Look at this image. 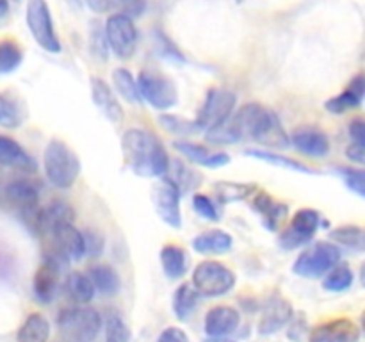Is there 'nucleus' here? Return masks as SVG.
<instances>
[{
    "mask_svg": "<svg viewBox=\"0 0 365 342\" xmlns=\"http://www.w3.org/2000/svg\"><path fill=\"white\" fill-rule=\"evenodd\" d=\"M360 328L351 319H331L319 324L310 333V342H359Z\"/></svg>",
    "mask_w": 365,
    "mask_h": 342,
    "instance_id": "f3484780",
    "label": "nucleus"
},
{
    "mask_svg": "<svg viewBox=\"0 0 365 342\" xmlns=\"http://www.w3.org/2000/svg\"><path fill=\"white\" fill-rule=\"evenodd\" d=\"M43 170L50 184L57 189H70L81 175V160L66 142L52 139L43 153Z\"/></svg>",
    "mask_w": 365,
    "mask_h": 342,
    "instance_id": "7ed1b4c3",
    "label": "nucleus"
},
{
    "mask_svg": "<svg viewBox=\"0 0 365 342\" xmlns=\"http://www.w3.org/2000/svg\"><path fill=\"white\" fill-rule=\"evenodd\" d=\"M217 198L223 203L241 202V200L252 198L257 192L255 184H234V182H220L214 187Z\"/></svg>",
    "mask_w": 365,
    "mask_h": 342,
    "instance_id": "c9c22d12",
    "label": "nucleus"
},
{
    "mask_svg": "<svg viewBox=\"0 0 365 342\" xmlns=\"http://www.w3.org/2000/svg\"><path fill=\"white\" fill-rule=\"evenodd\" d=\"M341 173L344 177L346 185L353 192L365 198V170H342Z\"/></svg>",
    "mask_w": 365,
    "mask_h": 342,
    "instance_id": "37998d69",
    "label": "nucleus"
},
{
    "mask_svg": "<svg viewBox=\"0 0 365 342\" xmlns=\"http://www.w3.org/2000/svg\"><path fill=\"white\" fill-rule=\"evenodd\" d=\"M9 14V0H0V20Z\"/></svg>",
    "mask_w": 365,
    "mask_h": 342,
    "instance_id": "864d4df0",
    "label": "nucleus"
},
{
    "mask_svg": "<svg viewBox=\"0 0 365 342\" xmlns=\"http://www.w3.org/2000/svg\"><path fill=\"white\" fill-rule=\"evenodd\" d=\"M160 264L170 280H178L185 274L189 264L187 252L177 244H166L160 249Z\"/></svg>",
    "mask_w": 365,
    "mask_h": 342,
    "instance_id": "cd10ccee",
    "label": "nucleus"
},
{
    "mask_svg": "<svg viewBox=\"0 0 365 342\" xmlns=\"http://www.w3.org/2000/svg\"><path fill=\"white\" fill-rule=\"evenodd\" d=\"M121 7V14H127L128 18H138L145 13L146 2L145 0H118Z\"/></svg>",
    "mask_w": 365,
    "mask_h": 342,
    "instance_id": "49530a36",
    "label": "nucleus"
},
{
    "mask_svg": "<svg viewBox=\"0 0 365 342\" xmlns=\"http://www.w3.org/2000/svg\"><path fill=\"white\" fill-rule=\"evenodd\" d=\"M362 330H364V333H365V312L362 314Z\"/></svg>",
    "mask_w": 365,
    "mask_h": 342,
    "instance_id": "4d7b16f0",
    "label": "nucleus"
},
{
    "mask_svg": "<svg viewBox=\"0 0 365 342\" xmlns=\"http://www.w3.org/2000/svg\"><path fill=\"white\" fill-rule=\"evenodd\" d=\"M157 38H159V45L163 46V53L168 57V59H175V61H178V63H182V61H184V56L178 52L177 46H175L173 43H171L170 39L163 34V32L160 31L157 32Z\"/></svg>",
    "mask_w": 365,
    "mask_h": 342,
    "instance_id": "8fccbe9b",
    "label": "nucleus"
},
{
    "mask_svg": "<svg viewBox=\"0 0 365 342\" xmlns=\"http://www.w3.org/2000/svg\"><path fill=\"white\" fill-rule=\"evenodd\" d=\"M113 84L116 88V91L127 100L128 103H139L141 102V93H139L138 81L134 78V75L130 73L125 68H118L113 73Z\"/></svg>",
    "mask_w": 365,
    "mask_h": 342,
    "instance_id": "f704fd0d",
    "label": "nucleus"
},
{
    "mask_svg": "<svg viewBox=\"0 0 365 342\" xmlns=\"http://www.w3.org/2000/svg\"><path fill=\"white\" fill-rule=\"evenodd\" d=\"M339 262H341V248L334 242L319 241L299 253L298 259L294 260L292 271L298 276L312 280V278L327 276Z\"/></svg>",
    "mask_w": 365,
    "mask_h": 342,
    "instance_id": "20e7f679",
    "label": "nucleus"
},
{
    "mask_svg": "<svg viewBox=\"0 0 365 342\" xmlns=\"http://www.w3.org/2000/svg\"><path fill=\"white\" fill-rule=\"evenodd\" d=\"M106 36L110 50L120 59H130L138 48V28L127 14H113L106 21Z\"/></svg>",
    "mask_w": 365,
    "mask_h": 342,
    "instance_id": "9d476101",
    "label": "nucleus"
},
{
    "mask_svg": "<svg viewBox=\"0 0 365 342\" xmlns=\"http://www.w3.org/2000/svg\"><path fill=\"white\" fill-rule=\"evenodd\" d=\"M139 93L141 98L146 100L153 109L168 110L177 105L178 91L177 86L166 75H160L157 71L145 70L138 77Z\"/></svg>",
    "mask_w": 365,
    "mask_h": 342,
    "instance_id": "6e6552de",
    "label": "nucleus"
},
{
    "mask_svg": "<svg viewBox=\"0 0 365 342\" xmlns=\"http://www.w3.org/2000/svg\"><path fill=\"white\" fill-rule=\"evenodd\" d=\"M209 342H234V341H230V338H227V337H221V338H212V337H210Z\"/></svg>",
    "mask_w": 365,
    "mask_h": 342,
    "instance_id": "6e6d98bb",
    "label": "nucleus"
},
{
    "mask_svg": "<svg viewBox=\"0 0 365 342\" xmlns=\"http://www.w3.org/2000/svg\"><path fill=\"white\" fill-rule=\"evenodd\" d=\"M48 319L43 314H31L16 333V342H48L50 338Z\"/></svg>",
    "mask_w": 365,
    "mask_h": 342,
    "instance_id": "c85d7f7f",
    "label": "nucleus"
},
{
    "mask_svg": "<svg viewBox=\"0 0 365 342\" xmlns=\"http://www.w3.org/2000/svg\"><path fill=\"white\" fill-rule=\"evenodd\" d=\"M59 267L61 262L53 256H45V260L39 264L34 280H32V291L39 303L48 305L56 298L59 291Z\"/></svg>",
    "mask_w": 365,
    "mask_h": 342,
    "instance_id": "2eb2a0df",
    "label": "nucleus"
},
{
    "mask_svg": "<svg viewBox=\"0 0 365 342\" xmlns=\"http://www.w3.org/2000/svg\"><path fill=\"white\" fill-rule=\"evenodd\" d=\"M192 285L202 296L220 298L234 289L235 274L217 260H203L192 271Z\"/></svg>",
    "mask_w": 365,
    "mask_h": 342,
    "instance_id": "423d86ee",
    "label": "nucleus"
},
{
    "mask_svg": "<svg viewBox=\"0 0 365 342\" xmlns=\"http://www.w3.org/2000/svg\"><path fill=\"white\" fill-rule=\"evenodd\" d=\"M84 2L95 13H107L113 7V0H84Z\"/></svg>",
    "mask_w": 365,
    "mask_h": 342,
    "instance_id": "603ef678",
    "label": "nucleus"
},
{
    "mask_svg": "<svg viewBox=\"0 0 365 342\" xmlns=\"http://www.w3.org/2000/svg\"><path fill=\"white\" fill-rule=\"evenodd\" d=\"M330 239L353 252H365V228L362 227H355V224L339 227L331 232Z\"/></svg>",
    "mask_w": 365,
    "mask_h": 342,
    "instance_id": "72a5a7b5",
    "label": "nucleus"
},
{
    "mask_svg": "<svg viewBox=\"0 0 365 342\" xmlns=\"http://www.w3.org/2000/svg\"><path fill=\"white\" fill-rule=\"evenodd\" d=\"M360 284H362V287L365 289V262L362 264V267H360Z\"/></svg>",
    "mask_w": 365,
    "mask_h": 342,
    "instance_id": "5fc2aeb1",
    "label": "nucleus"
},
{
    "mask_svg": "<svg viewBox=\"0 0 365 342\" xmlns=\"http://www.w3.org/2000/svg\"><path fill=\"white\" fill-rule=\"evenodd\" d=\"M106 342H130V331L121 317L113 316L107 319Z\"/></svg>",
    "mask_w": 365,
    "mask_h": 342,
    "instance_id": "ea45409f",
    "label": "nucleus"
},
{
    "mask_svg": "<svg viewBox=\"0 0 365 342\" xmlns=\"http://www.w3.org/2000/svg\"><path fill=\"white\" fill-rule=\"evenodd\" d=\"M180 196L182 192L166 178L159 182L155 189H153V207H155V212L159 214V217L168 227L175 228V230L182 228Z\"/></svg>",
    "mask_w": 365,
    "mask_h": 342,
    "instance_id": "4468645a",
    "label": "nucleus"
},
{
    "mask_svg": "<svg viewBox=\"0 0 365 342\" xmlns=\"http://www.w3.org/2000/svg\"><path fill=\"white\" fill-rule=\"evenodd\" d=\"M91 96L95 105L98 107L100 113L113 123H120L123 120V107L114 96L113 89L103 78H91Z\"/></svg>",
    "mask_w": 365,
    "mask_h": 342,
    "instance_id": "b1692460",
    "label": "nucleus"
},
{
    "mask_svg": "<svg viewBox=\"0 0 365 342\" xmlns=\"http://www.w3.org/2000/svg\"><path fill=\"white\" fill-rule=\"evenodd\" d=\"M27 118L24 102L11 91H0V127L14 128L21 127V123Z\"/></svg>",
    "mask_w": 365,
    "mask_h": 342,
    "instance_id": "a878e982",
    "label": "nucleus"
},
{
    "mask_svg": "<svg viewBox=\"0 0 365 342\" xmlns=\"http://www.w3.org/2000/svg\"><path fill=\"white\" fill-rule=\"evenodd\" d=\"M66 294L77 305H88L95 298L96 287L93 284L91 276L84 273H71L66 278Z\"/></svg>",
    "mask_w": 365,
    "mask_h": 342,
    "instance_id": "c756f323",
    "label": "nucleus"
},
{
    "mask_svg": "<svg viewBox=\"0 0 365 342\" xmlns=\"http://www.w3.org/2000/svg\"><path fill=\"white\" fill-rule=\"evenodd\" d=\"M353 271L348 264H341L339 262L330 273L324 276L323 280V287L330 292H342L348 291L353 284Z\"/></svg>",
    "mask_w": 365,
    "mask_h": 342,
    "instance_id": "58836bf2",
    "label": "nucleus"
},
{
    "mask_svg": "<svg viewBox=\"0 0 365 342\" xmlns=\"http://www.w3.org/2000/svg\"><path fill=\"white\" fill-rule=\"evenodd\" d=\"M160 123L166 130L175 132V134H195V132L200 130V125L196 121L182 120V118L171 116V114L160 116Z\"/></svg>",
    "mask_w": 365,
    "mask_h": 342,
    "instance_id": "a19ab883",
    "label": "nucleus"
},
{
    "mask_svg": "<svg viewBox=\"0 0 365 342\" xmlns=\"http://www.w3.org/2000/svg\"><path fill=\"white\" fill-rule=\"evenodd\" d=\"M239 323H241V316L237 310L228 305H217L207 312L205 331L212 338L228 337L237 330Z\"/></svg>",
    "mask_w": 365,
    "mask_h": 342,
    "instance_id": "aec40b11",
    "label": "nucleus"
},
{
    "mask_svg": "<svg viewBox=\"0 0 365 342\" xmlns=\"http://www.w3.org/2000/svg\"><path fill=\"white\" fill-rule=\"evenodd\" d=\"M252 207L259 212L264 227L271 232H277L287 219L289 207L282 202H274L267 192H255L252 196Z\"/></svg>",
    "mask_w": 365,
    "mask_h": 342,
    "instance_id": "4be33fe9",
    "label": "nucleus"
},
{
    "mask_svg": "<svg viewBox=\"0 0 365 342\" xmlns=\"http://www.w3.org/2000/svg\"><path fill=\"white\" fill-rule=\"evenodd\" d=\"M52 241V253L46 256H53L61 262H78L86 256V239L84 232L78 230L73 223H64L57 227L48 235Z\"/></svg>",
    "mask_w": 365,
    "mask_h": 342,
    "instance_id": "f8f14e48",
    "label": "nucleus"
},
{
    "mask_svg": "<svg viewBox=\"0 0 365 342\" xmlns=\"http://www.w3.org/2000/svg\"><path fill=\"white\" fill-rule=\"evenodd\" d=\"M246 155L253 157V159L264 160V162L274 164V166H280L284 170H291V171H299V173H316L312 167L305 166L303 162H298V160H292L289 157H282L278 153H271L266 152V150H246Z\"/></svg>",
    "mask_w": 365,
    "mask_h": 342,
    "instance_id": "4c0bfd02",
    "label": "nucleus"
},
{
    "mask_svg": "<svg viewBox=\"0 0 365 342\" xmlns=\"http://www.w3.org/2000/svg\"><path fill=\"white\" fill-rule=\"evenodd\" d=\"M228 121L239 141L250 138L273 148H285L289 145V135L277 114L260 103H246L235 110Z\"/></svg>",
    "mask_w": 365,
    "mask_h": 342,
    "instance_id": "f03ea898",
    "label": "nucleus"
},
{
    "mask_svg": "<svg viewBox=\"0 0 365 342\" xmlns=\"http://www.w3.org/2000/svg\"><path fill=\"white\" fill-rule=\"evenodd\" d=\"M84 239H86V256L95 259V256L102 255L103 244H106V242H103L102 234H98L96 230H86Z\"/></svg>",
    "mask_w": 365,
    "mask_h": 342,
    "instance_id": "a18cd8bd",
    "label": "nucleus"
},
{
    "mask_svg": "<svg viewBox=\"0 0 365 342\" xmlns=\"http://www.w3.org/2000/svg\"><path fill=\"white\" fill-rule=\"evenodd\" d=\"M109 41H107V36H106V28H100V27H93L91 31V50L96 57H100L102 61L107 59V53H109Z\"/></svg>",
    "mask_w": 365,
    "mask_h": 342,
    "instance_id": "c03bdc74",
    "label": "nucleus"
},
{
    "mask_svg": "<svg viewBox=\"0 0 365 342\" xmlns=\"http://www.w3.org/2000/svg\"><path fill=\"white\" fill-rule=\"evenodd\" d=\"M192 209L196 210L198 216H202L207 221H220V212H217L216 205H214L212 198L207 195H195L192 198Z\"/></svg>",
    "mask_w": 365,
    "mask_h": 342,
    "instance_id": "79ce46f5",
    "label": "nucleus"
},
{
    "mask_svg": "<svg viewBox=\"0 0 365 342\" xmlns=\"http://www.w3.org/2000/svg\"><path fill=\"white\" fill-rule=\"evenodd\" d=\"M321 214L314 209H299L292 216L291 223L280 234V246L285 249H296L309 244L319 230Z\"/></svg>",
    "mask_w": 365,
    "mask_h": 342,
    "instance_id": "9b49d317",
    "label": "nucleus"
},
{
    "mask_svg": "<svg viewBox=\"0 0 365 342\" xmlns=\"http://www.w3.org/2000/svg\"><path fill=\"white\" fill-rule=\"evenodd\" d=\"M292 317V306L282 296L274 294L267 299L266 306L262 310V317L259 323V331L264 335L277 333L278 330L285 326Z\"/></svg>",
    "mask_w": 365,
    "mask_h": 342,
    "instance_id": "6ab92c4d",
    "label": "nucleus"
},
{
    "mask_svg": "<svg viewBox=\"0 0 365 342\" xmlns=\"http://www.w3.org/2000/svg\"><path fill=\"white\" fill-rule=\"evenodd\" d=\"M291 142L298 152L314 159H323L330 153V139L317 127H299L292 132Z\"/></svg>",
    "mask_w": 365,
    "mask_h": 342,
    "instance_id": "dca6fc26",
    "label": "nucleus"
},
{
    "mask_svg": "<svg viewBox=\"0 0 365 342\" xmlns=\"http://www.w3.org/2000/svg\"><path fill=\"white\" fill-rule=\"evenodd\" d=\"M232 246H234V237L228 232L217 230V228L203 232L192 239V248L198 253L220 255V253L230 252Z\"/></svg>",
    "mask_w": 365,
    "mask_h": 342,
    "instance_id": "bb28decb",
    "label": "nucleus"
},
{
    "mask_svg": "<svg viewBox=\"0 0 365 342\" xmlns=\"http://www.w3.org/2000/svg\"><path fill=\"white\" fill-rule=\"evenodd\" d=\"M0 185H2V184H0ZM2 192H4V191H2V187H0V198H2Z\"/></svg>",
    "mask_w": 365,
    "mask_h": 342,
    "instance_id": "13d9d810",
    "label": "nucleus"
},
{
    "mask_svg": "<svg viewBox=\"0 0 365 342\" xmlns=\"http://www.w3.org/2000/svg\"><path fill=\"white\" fill-rule=\"evenodd\" d=\"M175 150L185 159L191 162L198 164L203 167H223L230 162V155L225 152H217V150L207 148V146L198 145V142L191 141H177L175 142Z\"/></svg>",
    "mask_w": 365,
    "mask_h": 342,
    "instance_id": "412c9836",
    "label": "nucleus"
},
{
    "mask_svg": "<svg viewBox=\"0 0 365 342\" xmlns=\"http://www.w3.org/2000/svg\"><path fill=\"white\" fill-rule=\"evenodd\" d=\"M73 217L75 214L71 205H68L63 200H53L48 205L39 209L34 221V227L32 228H34L36 232H39L41 235H46V237H48V235L52 234L57 227H61V224L73 223Z\"/></svg>",
    "mask_w": 365,
    "mask_h": 342,
    "instance_id": "a211bd4d",
    "label": "nucleus"
},
{
    "mask_svg": "<svg viewBox=\"0 0 365 342\" xmlns=\"http://www.w3.org/2000/svg\"><path fill=\"white\" fill-rule=\"evenodd\" d=\"M89 276H91L93 284H95V287L102 294H116L121 287V280L118 276V273L110 266H106V264L91 267L89 269Z\"/></svg>",
    "mask_w": 365,
    "mask_h": 342,
    "instance_id": "473e14b6",
    "label": "nucleus"
},
{
    "mask_svg": "<svg viewBox=\"0 0 365 342\" xmlns=\"http://www.w3.org/2000/svg\"><path fill=\"white\" fill-rule=\"evenodd\" d=\"M235 105H237V96L230 89H210L207 93V98L203 102L202 109H200L196 123L200 125V128H205V130L217 127V125L225 123L235 113Z\"/></svg>",
    "mask_w": 365,
    "mask_h": 342,
    "instance_id": "1a4fd4ad",
    "label": "nucleus"
},
{
    "mask_svg": "<svg viewBox=\"0 0 365 342\" xmlns=\"http://www.w3.org/2000/svg\"><path fill=\"white\" fill-rule=\"evenodd\" d=\"M0 164L21 171H32L36 167L34 160L31 159V155L25 152L20 142L2 134H0Z\"/></svg>",
    "mask_w": 365,
    "mask_h": 342,
    "instance_id": "393cba45",
    "label": "nucleus"
},
{
    "mask_svg": "<svg viewBox=\"0 0 365 342\" xmlns=\"http://www.w3.org/2000/svg\"><path fill=\"white\" fill-rule=\"evenodd\" d=\"M127 166L139 177H166L170 157L155 134L145 128H128L121 138Z\"/></svg>",
    "mask_w": 365,
    "mask_h": 342,
    "instance_id": "f257e3e1",
    "label": "nucleus"
},
{
    "mask_svg": "<svg viewBox=\"0 0 365 342\" xmlns=\"http://www.w3.org/2000/svg\"><path fill=\"white\" fill-rule=\"evenodd\" d=\"M157 342H189V337L182 328L170 326L166 328V330L160 331Z\"/></svg>",
    "mask_w": 365,
    "mask_h": 342,
    "instance_id": "09e8293b",
    "label": "nucleus"
},
{
    "mask_svg": "<svg viewBox=\"0 0 365 342\" xmlns=\"http://www.w3.org/2000/svg\"><path fill=\"white\" fill-rule=\"evenodd\" d=\"M166 180H170L175 187L180 192H189L191 189H195L200 184L202 177L198 173L191 170V167L185 166L182 160H170V167H168Z\"/></svg>",
    "mask_w": 365,
    "mask_h": 342,
    "instance_id": "7c9ffc66",
    "label": "nucleus"
},
{
    "mask_svg": "<svg viewBox=\"0 0 365 342\" xmlns=\"http://www.w3.org/2000/svg\"><path fill=\"white\" fill-rule=\"evenodd\" d=\"M365 98V71H360L359 75L349 81L348 88L342 93H339L337 96L328 100L324 103L327 110H330L331 114H344L346 110H351L355 107H359Z\"/></svg>",
    "mask_w": 365,
    "mask_h": 342,
    "instance_id": "5701e85b",
    "label": "nucleus"
},
{
    "mask_svg": "<svg viewBox=\"0 0 365 342\" xmlns=\"http://www.w3.org/2000/svg\"><path fill=\"white\" fill-rule=\"evenodd\" d=\"M200 292L192 284H184L175 291L173 294V312L178 319H187L195 309L198 306L200 301Z\"/></svg>",
    "mask_w": 365,
    "mask_h": 342,
    "instance_id": "2f4dec72",
    "label": "nucleus"
},
{
    "mask_svg": "<svg viewBox=\"0 0 365 342\" xmlns=\"http://www.w3.org/2000/svg\"><path fill=\"white\" fill-rule=\"evenodd\" d=\"M349 138H351V145L365 146V118H355L349 123Z\"/></svg>",
    "mask_w": 365,
    "mask_h": 342,
    "instance_id": "de8ad7c7",
    "label": "nucleus"
},
{
    "mask_svg": "<svg viewBox=\"0 0 365 342\" xmlns=\"http://www.w3.org/2000/svg\"><path fill=\"white\" fill-rule=\"evenodd\" d=\"M57 324L66 342H93L102 328V317L96 310L78 305L63 310Z\"/></svg>",
    "mask_w": 365,
    "mask_h": 342,
    "instance_id": "39448f33",
    "label": "nucleus"
},
{
    "mask_svg": "<svg viewBox=\"0 0 365 342\" xmlns=\"http://www.w3.org/2000/svg\"><path fill=\"white\" fill-rule=\"evenodd\" d=\"M25 21L34 41L50 53L61 52V41L53 27L52 13L46 0H29L25 9Z\"/></svg>",
    "mask_w": 365,
    "mask_h": 342,
    "instance_id": "0eeeda50",
    "label": "nucleus"
},
{
    "mask_svg": "<svg viewBox=\"0 0 365 342\" xmlns=\"http://www.w3.org/2000/svg\"><path fill=\"white\" fill-rule=\"evenodd\" d=\"M39 195H41L39 184L31 178H16L4 187V196L9 200V203L16 207L18 212L25 219H29L31 227H34L36 216L41 209L39 207Z\"/></svg>",
    "mask_w": 365,
    "mask_h": 342,
    "instance_id": "ddd939ff",
    "label": "nucleus"
},
{
    "mask_svg": "<svg viewBox=\"0 0 365 342\" xmlns=\"http://www.w3.org/2000/svg\"><path fill=\"white\" fill-rule=\"evenodd\" d=\"M346 157H348L351 162L365 166V146H356V145L348 146V148H346Z\"/></svg>",
    "mask_w": 365,
    "mask_h": 342,
    "instance_id": "3c124183",
    "label": "nucleus"
},
{
    "mask_svg": "<svg viewBox=\"0 0 365 342\" xmlns=\"http://www.w3.org/2000/svg\"><path fill=\"white\" fill-rule=\"evenodd\" d=\"M24 61V50L14 39H0V73H13Z\"/></svg>",
    "mask_w": 365,
    "mask_h": 342,
    "instance_id": "e433bc0d",
    "label": "nucleus"
}]
</instances>
